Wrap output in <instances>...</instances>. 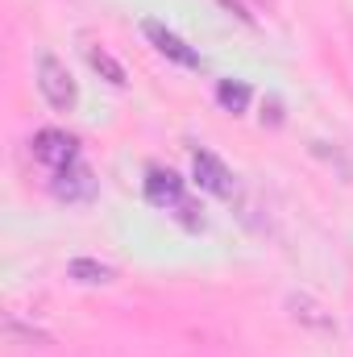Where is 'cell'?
<instances>
[{
    "label": "cell",
    "instance_id": "obj_1",
    "mask_svg": "<svg viewBox=\"0 0 353 357\" xmlns=\"http://www.w3.org/2000/svg\"><path fill=\"white\" fill-rule=\"evenodd\" d=\"M38 88H42L50 108H59V112L75 108V79H71V71L54 54H42V63H38Z\"/></svg>",
    "mask_w": 353,
    "mask_h": 357
},
{
    "label": "cell",
    "instance_id": "obj_2",
    "mask_svg": "<svg viewBox=\"0 0 353 357\" xmlns=\"http://www.w3.org/2000/svg\"><path fill=\"white\" fill-rule=\"evenodd\" d=\"M33 158L50 171H63L71 162H80V142L71 133H59V129H42L33 137Z\"/></svg>",
    "mask_w": 353,
    "mask_h": 357
},
{
    "label": "cell",
    "instance_id": "obj_3",
    "mask_svg": "<svg viewBox=\"0 0 353 357\" xmlns=\"http://www.w3.org/2000/svg\"><path fill=\"white\" fill-rule=\"evenodd\" d=\"M191 175H195V183H200L204 191H212V195H233V175H229V167H225L216 154H208V150H195V154H191Z\"/></svg>",
    "mask_w": 353,
    "mask_h": 357
},
{
    "label": "cell",
    "instance_id": "obj_4",
    "mask_svg": "<svg viewBox=\"0 0 353 357\" xmlns=\"http://www.w3.org/2000/svg\"><path fill=\"white\" fill-rule=\"evenodd\" d=\"M142 33H146V38L154 42V50H158V54H167L171 63H179V67H200V54H195L179 33H171L163 21H146V25H142Z\"/></svg>",
    "mask_w": 353,
    "mask_h": 357
},
{
    "label": "cell",
    "instance_id": "obj_5",
    "mask_svg": "<svg viewBox=\"0 0 353 357\" xmlns=\"http://www.w3.org/2000/svg\"><path fill=\"white\" fill-rule=\"evenodd\" d=\"M146 199L150 204H158V208H183L187 199H183V178L175 171H150L146 175Z\"/></svg>",
    "mask_w": 353,
    "mask_h": 357
},
{
    "label": "cell",
    "instance_id": "obj_6",
    "mask_svg": "<svg viewBox=\"0 0 353 357\" xmlns=\"http://www.w3.org/2000/svg\"><path fill=\"white\" fill-rule=\"evenodd\" d=\"M54 195L59 199H67V204H75V199H88L91 195V171L84 167V162H71V167H63V171H54Z\"/></svg>",
    "mask_w": 353,
    "mask_h": 357
},
{
    "label": "cell",
    "instance_id": "obj_7",
    "mask_svg": "<svg viewBox=\"0 0 353 357\" xmlns=\"http://www.w3.org/2000/svg\"><path fill=\"white\" fill-rule=\"evenodd\" d=\"M216 104H220L225 112H246L250 88H246L241 79H220V84H216Z\"/></svg>",
    "mask_w": 353,
    "mask_h": 357
},
{
    "label": "cell",
    "instance_id": "obj_8",
    "mask_svg": "<svg viewBox=\"0 0 353 357\" xmlns=\"http://www.w3.org/2000/svg\"><path fill=\"white\" fill-rule=\"evenodd\" d=\"M67 270H71L75 282H88V287H96V282H112V266H104V262H96V258H75Z\"/></svg>",
    "mask_w": 353,
    "mask_h": 357
},
{
    "label": "cell",
    "instance_id": "obj_9",
    "mask_svg": "<svg viewBox=\"0 0 353 357\" xmlns=\"http://www.w3.org/2000/svg\"><path fill=\"white\" fill-rule=\"evenodd\" d=\"M88 63L96 67V71H100V75H104V79H108V84H117V88L125 84V67H121V63H117V59H112L108 50H91Z\"/></svg>",
    "mask_w": 353,
    "mask_h": 357
}]
</instances>
